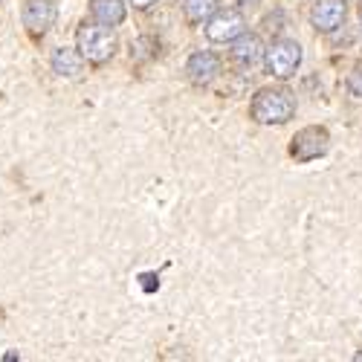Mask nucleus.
<instances>
[{"label":"nucleus","mask_w":362,"mask_h":362,"mask_svg":"<svg viewBox=\"0 0 362 362\" xmlns=\"http://www.w3.org/2000/svg\"><path fill=\"white\" fill-rule=\"evenodd\" d=\"M232 58H235V64H240V67H255L258 58H261V41L255 35L240 33L235 38V44H232Z\"/></svg>","instance_id":"11"},{"label":"nucleus","mask_w":362,"mask_h":362,"mask_svg":"<svg viewBox=\"0 0 362 362\" xmlns=\"http://www.w3.org/2000/svg\"><path fill=\"white\" fill-rule=\"evenodd\" d=\"M348 90H351L356 99H362V67H356V70L351 73V78H348Z\"/></svg>","instance_id":"13"},{"label":"nucleus","mask_w":362,"mask_h":362,"mask_svg":"<svg viewBox=\"0 0 362 362\" xmlns=\"http://www.w3.org/2000/svg\"><path fill=\"white\" fill-rule=\"evenodd\" d=\"M55 15H58V12H55L52 0H26L23 12H21L23 26H26L33 35H44L47 29L55 23Z\"/></svg>","instance_id":"6"},{"label":"nucleus","mask_w":362,"mask_h":362,"mask_svg":"<svg viewBox=\"0 0 362 362\" xmlns=\"http://www.w3.org/2000/svg\"><path fill=\"white\" fill-rule=\"evenodd\" d=\"M218 4L221 0H186V18L192 23H203L218 12Z\"/></svg>","instance_id":"12"},{"label":"nucleus","mask_w":362,"mask_h":362,"mask_svg":"<svg viewBox=\"0 0 362 362\" xmlns=\"http://www.w3.org/2000/svg\"><path fill=\"white\" fill-rule=\"evenodd\" d=\"M301 64V47L296 41H276L267 49V70L276 78H290Z\"/></svg>","instance_id":"3"},{"label":"nucleus","mask_w":362,"mask_h":362,"mask_svg":"<svg viewBox=\"0 0 362 362\" xmlns=\"http://www.w3.org/2000/svg\"><path fill=\"white\" fill-rule=\"evenodd\" d=\"M131 4H134L136 9H148V6H154L157 0H131Z\"/></svg>","instance_id":"14"},{"label":"nucleus","mask_w":362,"mask_h":362,"mask_svg":"<svg viewBox=\"0 0 362 362\" xmlns=\"http://www.w3.org/2000/svg\"><path fill=\"white\" fill-rule=\"evenodd\" d=\"M52 73L62 76V78H81V73H84L81 52H76L70 47H58L52 52Z\"/></svg>","instance_id":"9"},{"label":"nucleus","mask_w":362,"mask_h":362,"mask_svg":"<svg viewBox=\"0 0 362 362\" xmlns=\"http://www.w3.org/2000/svg\"><path fill=\"white\" fill-rule=\"evenodd\" d=\"M76 41H78L81 58H87V62H93V64L107 62V58L116 52V38L105 26H81Z\"/></svg>","instance_id":"2"},{"label":"nucleus","mask_w":362,"mask_h":362,"mask_svg":"<svg viewBox=\"0 0 362 362\" xmlns=\"http://www.w3.org/2000/svg\"><path fill=\"white\" fill-rule=\"evenodd\" d=\"M90 15L102 26H119L125 21V0H90Z\"/></svg>","instance_id":"10"},{"label":"nucleus","mask_w":362,"mask_h":362,"mask_svg":"<svg viewBox=\"0 0 362 362\" xmlns=\"http://www.w3.org/2000/svg\"><path fill=\"white\" fill-rule=\"evenodd\" d=\"M330 148V136L325 128H305L293 136V145H290V154L298 160V163H310V160H319L327 154Z\"/></svg>","instance_id":"4"},{"label":"nucleus","mask_w":362,"mask_h":362,"mask_svg":"<svg viewBox=\"0 0 362 362\" xmlns=\"http://www.w3.org/2000/svg\"><path fill=\"white\" fill-rule=\"evenodd\" d=\"M186 73L192 78V84L203 87V84H212L221 73V58L215 52H209V49H197L192 58H189V64H186Z\"/></svg>","instance_id":"8"},{"label":"nucleus","mask_w":362,"mask_h":362,"mask_svg":"<svg viewBox=\"0 0 362 362\" xmlns=\"http://www.w3.org/2000/svg\"><path fill=\"white\" fill-rule=\"evenodd\" d=\"M345 15H348V4L345 0H319L310 12V21L319 33H334L345 23Z\"/></svg>","instance_id":"7"},{"label":"nucleus","mask_w":362,"mask_h":362,"mask_svg":"<svg viewBox=\"0 0 362 362\" xmlns=\"http://www.w3.org/2000/svg\"><path fill=\"white\" fill-rule=\"evenodd\" d=\"M244 15L238 9H223V12H215L209 18V26H206V35L209 41L215 44H226V41H235L240 33H244Z\"/></svg>","instance_id":"5"},{"label":"nucleus","mask_w":362,"mask_h":362,"mask_svg":"<svg viewBox=\"0 0 362 362\" xmlns=\"http://www.w3.org/2000/svg\"><path fill=\"white\" fill-rule=\"evenodd\" d=\"M252 119L261 125H284L296 113V102L293 93L284 87H264L252 99Z\"/></svg>","instance_id":"1"}]
</instances>
